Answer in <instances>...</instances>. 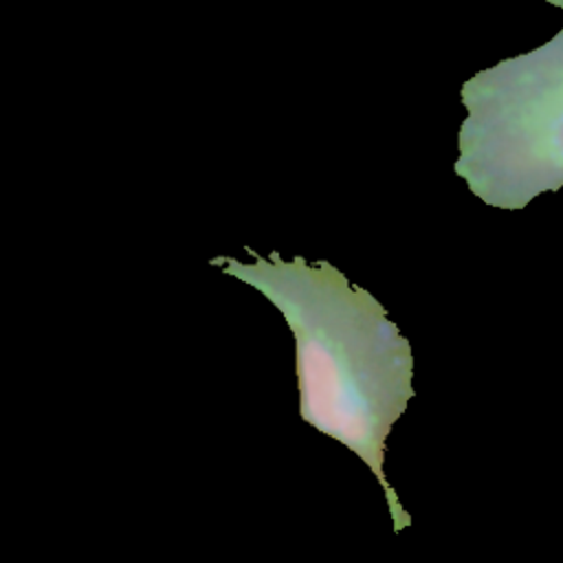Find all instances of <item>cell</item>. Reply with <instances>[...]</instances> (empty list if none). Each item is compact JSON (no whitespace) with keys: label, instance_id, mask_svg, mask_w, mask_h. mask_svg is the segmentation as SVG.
Here are the masks:
<instances>
[{"label":"cell","instance_id":"1","mask_svg":"<svg viewBox=\"0 0 563 563\" xmlns=\"http://www.w3.org/2000/svg\"><path fill=\"white\" fill-rule=\"evenodd\" d=\"M211 264L260 290L284 314L295 336L301 420L369 466L396 532L411 526L385 477V444L413 398V356L387 310L328 262L273 255L251 264L213 257Z\"/></svg>","mask_w":563,"mask_h":563}]
</instances>
